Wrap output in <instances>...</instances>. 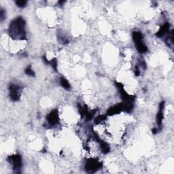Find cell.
Here are the masks:
<instances>
[{
  "mask_svg": "<svg viewBox=\"0 0 174 174\" xmlns=\"http://www.w3.org/2000/svg\"><path fill=\"white\" fill-rule=\"evenodd\" d=\"M61 84L62 87H63L64 88H66V89H67V90H69L70 88V84L69 83V82L67 81L66 79L61 78Z\"/></svg>",
  "mask_w": 174,
  "mask_h": 174,
  "instance_id": "cell-11",
  "label": "cell"
},
{
  "mask_svg": "<svg viewBox=\"0 0 174 174\" xmlns=\"http://www.w3.org/2000/svg\"><path fill=\"white\" fill-rule=\"evenodd\" d=\"M20 88L17 85L13 84L10 87V95L13 101H18L20 98Z\"/></svg>",
  "mask_w": 174,
  "mask_h": 174,
  "instance_id": "cell-5",
  "label": "cell"
},
{
  "mask_svg": "<svg viewBox=\"0 0 174 174\" xmlns=\"http://www.w3.org/2000/svg\"><path fill=\"white\" fill-rule=\"evenodd\" d=\"M8 161L12 164L14 170L20 169L22 167V158L19 154L11 156L8 158Z\"/></svg>",
  "mask_w": 174,
  "mask_h": 174,
  "instance_id": "cell-4",
  "label": "cell"
},
{
  "mask_svg": "<svg viewBox=\"0 0 174 174\" xmlns=\"http://www.w3.org/2000/svg\"><path fill=\"white\" fill-rule=\"evenodd\" d=\"M164 106H165V104L164 101L161 102L160 105H159V112L157 114V124L159 126H161L162 125V122H163V110H164Z\"/></svg>",
  "mask_w": 174,
  "mask_h": 174,
  "instance_id": "cell-7",
  "label": "cell"
},
{
  "mask_svg": "<svg viewBox=\"0 0 174 174\" xmlns=\"http://www.w3.org/2000/svg\"><path fill=\"white\" fill-rule=\"evenodd\" d=\"M25 23L21 17H19L14 20L10 23L9 32L12 37L20 38V40L25 39L26 37V31L25 28Z\"/></svg>",
  "mask_w": 174,
  "mask_h": 174,
  "instance_id": "cell-1",
  "label": "cell"
},
{
  "mask_svg": "<svg viewBox=\"0 0 174 174\" xmlns=\"http://www.w3.org/2000/svg\"><path fill=\"white\" fill-rule=\"evenodd\" d=\"M25 73H26V74H27L29 76H32V77L35 76V73L34 72V70L31 69V67L30 66L27 67L25 69Z\"/></svg>",
  "mask_w": 174,
  "mask_h": 174,
  "instance_id": "cell-12",
  "label": "cell"
},
{
  "mask_svg": "<svg viewBox=\"0 0 174 174\" xmlns=\"http://www.w3.org/2000/svg\"><path fill=\"white\" fill-rule=\"evenodd\" d=\"M133 39L135 44V46L137 47V51L140 53L146 52L148 50L147 46L143 42V35L139 31H135L133 33Z\"/></svg>",
  "mask_w": 174,
  "mask_h": 174,
  "instance_id": "cell-2",
  "label": "cell"
},
{
  "mask_svg": "<svg viewBox=\"0 0 174 174\" xmlns=\"http://www.w3.org/2000/svg\"><path fill=\"white\" fill-rule=\"evenodd\" d=\"M16 4L19 8H24L27 4V2L26 1H16Z\"/></svg>",
  "mask_w": 174,
  "mask_h": 174,
  "instance_id": "cell-13",
  "label": "cell"
},
{
  "mask_svg": "<svg viewBox=\"0 0 174 174\" xmlns=\"http://www.w3.org/2000/svg\"><path fill=\"white\" fill-rule=\"evenodd\" d=\"M101 163H99L98 161L95 160V159H91L87 162L86 165H85V168H86L87 172L95 173L100 167H101Z\"/></svg>",
  "mask_w": 174,
  "mask_h": 174,
  "instance_id": "cell-3",
  "label": "cell"
},
{
  "mask_svg": "<svg viewBox=\"0 0 174 174\" xmlns=\"http://www.w3.org/2000/svg\"><path fill=\"white\" fill-rule=\"evenodd\" d=\"M0 16H0V19H1L2 21H3L5 18V13L4 10H1V11H0Z\"/></svg>",
  "mask_w": 174,
  "mask_h": 174,
  "instance_id": "cell-14",
  "label": "cell"
},
{
  "mask_svg": "<svg viewBox=\"0 0 174 174\" xmlns=\"http://www.w3.org/2000/svg\"><path fill=\"white\" fill-rule=\"evenodd\" d=\"M123 110V104H118L114 106V107L111 108L110 110H108V114L113 115L120 113Z\"/></svg>",
  "mask_w": 174,
  "mask_h": 174,
  "instance_id": "cell-8",
  "label": "cell"
},
{
  "mask_svg": "<svg viewBox=\"0 0 174 174\" xmlns=\"http://www.w3.org/2000/svg\"><path fill=\"white\" fill-rule=\"evenodd\" d=\"M169 23H165L162 27L160 29V30L158 32V34H157V36L158 37H162L167 32L169 31Z\"/></svg>",
  "mask_w": 174,
  "mask_h": 174,
  "instance_id": "cell-10",
  "label": "cell"
},
{
  "mask_svg": "<svg viewBox=\"0 0 174 174\" xmlns=\"http://www.w3.org/2000/svg\"><path fill=\"white\" fill-rule=\"evenodd\" d=\"M96 139L99 141L100 147H101L103 152H104L106 154V153H108L109 152H110V146H109V145L107 143H105L104 142V141H103L101 140H99V138L97 136H96Z\"/></svg>",
  "mask_w": 174,
  "mask_h": 174,
  "instance_id": "cell-9",
  "label": "cell"
},
{
  "mask_svg": "<svg viewBox=\"0 0 174 174\" xmlns=\"http://www.w3.org/2000/svg\"><path fill=\"white\" fill-rule=\"evenodd\" d=\"M47 120L51 125H55L59 123V114L57 110H53L47 116Z\"/></svg>",
  "mask_w": 174,
  "mask_h": 174,
  "instance_id": "cell-6",
  "label": "cell"
}]
</instances>
